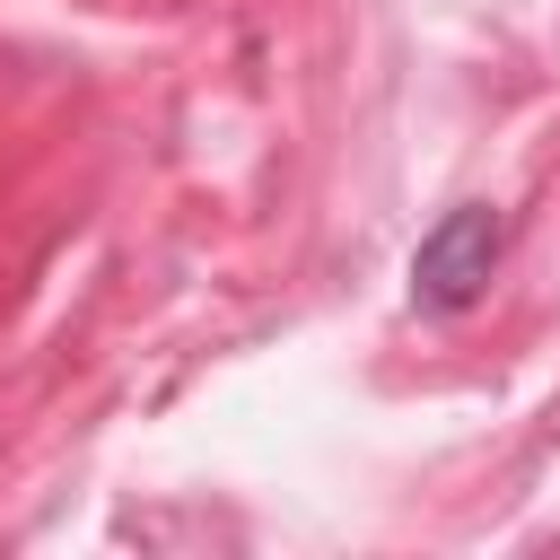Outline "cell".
<instances>
[{
	"label": "cell",
	"instance_id": "cell-1",
	"mask_svg": "<svg viewBox=\"0 0 560 560\" xmlns=\"http://www.w3.org/2000/svg\"><path fill=\"white\" fill-rule=\"evenodd\" d=\"M499 245H508L499 210H490V201H455V210L420 236V254H411V306H429V315H464V306L490 289Z\"/></svg>",
	"mask_w": 560,
	"mask_h": 560
}]
</instances>
